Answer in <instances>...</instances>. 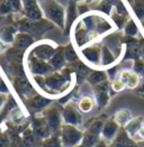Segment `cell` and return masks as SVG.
Returning a JSON list of instances; mask_svg holds the SVG:
<instances>
[{
	"label": "cell",
	"mask_w": 144,
	"mask_h": 147,
	"mask_svg": "<svg viewBox=\"0 0 144 147\" xmlns=\"http://www.w3.org/2000/svg\"><path fill=\"white\" fill-rule=\"evenodd\" d=\"M12 24L16 26L18 32H24V33L31 34L36 39V42L41 40L42 37L48 32L52 30L55 27V25L46 18L33 20V19H29V18L25 17L22 13H18V12L12 13Z\"/></svg>",
	"instance_id": "6da1fadb"
},
{
	"label": "cell",
	"mask_w": 144,
	"mask_h": 147,
	"mask_svg": "<svg viewBox=\"0 0 144 147\" xmlns=\"http://www.w3.org/2000/svg\"><path fill=\"white\" fill-rule=\"evenodd\" d=\"M41 7L44 13V18L52 22L62 30L65 28V13L67 9L56 0H43Z\"/></svg>",
	"instance_id": "7a4b0ae2"
},
{
	"label": "cell",
	"mask_w": 144,
	"mask_h": 147,
	"mask_svg": "<svg viewBox=\"0 0 144 147\" xmlns=\"http://www.w3.org/2000/svg\"><path fill=\"white\" fill-rule=\"evenodd\" d=\"M106 115H101L96 119L90 120L86 125V130L84 131V138L81 144L88 147H94L95 144L101 138V129L106 121Z\"/></svg>",
	"instance_id": "3957f363"
},
{
	"label": "cell",
	"mask_w": 144,
	"mask_h": 147,
	"mask_svg": "<svg viewBox=\"0 0 144 147\" xmlns=\"http://www.w3.org/2000/svg\"><path fill=\"white\" fill-rule=\"evenodd\" d=\"M25 69L28 76L31 75H48L54 70L48 61L37 59L29 52H26L25 55Z\"/></svg>",
	"instance_id": "277c9868"
},
{
	"label": "cell",
	"mask_w": 144,
	"mask_h": 147,
	"mask_svg": "<svg viewBox=\"0 0 144 147\" xmlns=\"http://www.w3.org/2000/svg\"><path fill=\"white\" fill-rule=\"evenodd\" d=\"M80 59L92 69H101V45L88 44L78 49Z\"/></svg>",
	"instance_id": "5b68a950"
},
{
	"label": "cell",
	"mask_w": 144,
	"mask_h": 147,
	"mask_svg": "<svg viewBox=\"0 0 144 147\" xmlns=\"http://www.w3.org/2000/svg\"><path fill=\"white\" fill-rule=\"evenodd\" d=\"M43 116L46 119L48 128L51 130V134H58L60 133L61 126L63 125L62 119V106L56 103H51L48 108L42 111Z\"/></svg>",
	"instance_id": "8992f818"
},
{
	"label": "cell",
	"mask_w": 144,
	"mask_h": 147,
	"mask_svg": "<svg viewBox=\"0 0 144 147\" xmlns=\"http://www.w3.org/2000/svg\"><path fill=\"white\" fill-rule=\"evenodd\" d=\"M60 137L63 147H74L81 144L84 138V131L77 126L63 123L60 129Z\"/></svg>",
	"instance_id": "52a82bcc"
},
{
	"label": "cell",
	"mask_w": 144,
	"mask_h": 147,
	"mask_svg": "<svg viewBox=\"0 0 144 147\" xmlns=\"http://www.w3.org/2000/svg\"><path fill=\"white\" fill-rule=\"evenodd\" d=\"M10 82H12L15 92L22 98V100L31 98L32 96H34L38 92L34 86V84H33V82L31 81V79L28 78V75L12 76Z\"/></svg>",
	"instance_id": "ba28073f"
},
{
	"label": "cell",
	"mask_w": 144,
	"mask_h": 147,
	"mask_svg": "<svg viewBox=\"0 0 144 147\" xmlns=\"http://www.w3.org/2000/svg\"><path fill=\"white\" fill-rule=\"evenodd\" d=\"M59 45H56L54 42L48 40V39H41L37 40L35 44L28 49L27 52H29L31 54H33L37 59L48 61L53 56V54L55 53L56 47Z\"/></svg>",
	"instance_id": "9c48e42d"
},
{
	"label": "cell",
	"mask_w": 144,
	"mask_h": 147,
	"mask_svg": "<svg viewBox=\"0 0 144 147\" xmlns=\"http://www.w3.org/2000/svg\"><path fill=\"white\" fill-rule=\"evenodd\" d=\"M62 119L63 123L73 125V126H81L82 125V115L81 111L78 109L77 103L71 100L65 106L62 107Z\"/></svg>",
	"instance_id": "30bf717a"
},
{
	"label": "cell",
	"mask_w": 144,
	"mask_h": 147,
	"mask_svg": "<svg viewBox=\"0 0 144 147\" xmlns=\"http://www.w3.org/2000/svg\"><path fill=\"white\" fill-rule=\"evenodd\" d=\"M94 90V97L96 100V106L98 108H105L109 103L110 100V81L107 80L103 83H99L97 86H92Z\"/></svg>",
	"instance_id": "8fae6325"
},
{
	"label": "cell",
	"mask_w": 144,
	"mask_h": 147,
	"mask_svg": "<svg viewBox=\"0 0 144 147\" xmlns=\"http://www.w3.org/2000/svg\"><path fill=\"white\" fill-rule=\"evenodd\" d=\"M29 126L33 129V131L36 134V136L42 140L44 138L48 137L50 135H52L51 130L48 128V123H46V119L42 112H36L32 117V121L29 123Z\"/></svg>",
	"instance_id": "7c38bea8"
},
{
	"label": "cell",
	"mask_w": 144,
	"mask_h": 147,
	"mask_svg": "<svg viewBox=\"0 0 144 147\" xmlns=\"http://www.w3.org/2000/svg\"><path fill=\"white\" fill-rule=\"evenodd\" d=\"M52 102H53V99L48 98L46 96L39 93V92L32 96L31 98H27L24 100L25 106L28 109L35 111V113L36 112H42L45 108H48Z\"/></svg>",
	"instance_id": "4fadbf2b"
},
{
	"label": "cell",
	"mask_w": 144,
	"mask_h": 147,
	"mask_svg": "<svg viewBox=\"0 0 144 147\" xmlns=\"http://www.w3.org/2000/svg\"><path fill=\"white\" fill-rule=\"evenodd\" d=\"M22 5H23V10H22L23 16L33 20L44 18L41 3H38L37 0H22Z\"/></svg>",
	"instance_id": "5bb4252c"
},
{
	"label": "cell",
	"mask_w": 144,
	"mask_h": 147,
	"mask_svg": "<svg viewBox=\"0 0 144 147\" xmlns=\"http://www.w3.org/2000/svg\"><path fill=\"white\" fill-rule=\"evenodd\" d=\"M120 129V126L116 123V120L113 118H107L106 121L103 126V129H101V138L107 143L108 145H110L115 137L117 136L118 131Z\"/></svg>",
	"instance_id": "9a60e30c"
},
{
	"label": "cell",
	"mask_w": 144,
	"mask_h": 147,
	"mask_svg": "<svg viewBox=\"0 0 144 147\" xmlns=\"http://www.w3.org/2000/svg\"><path fill=\"white\" fill-rule=\"evenodd\" d=\"M118 78L120 80H123L126 84V89H131L134 90L141 83V75L134 72L131 69H122L118 74Z\"/></svg>",
	"instance_id": "2e32d148"
},
{
	"label": "cell",
	"mask_w": 144,
	"mask_h": 147,
	"mask_svg": "<svg viewBox=\"0 0 144 147\" xmlns=\"http://www.w3.org/2000/svg\"><path fill=\"white\" fill-rule=\"evenodd\" d=\"M79 17H80V15L78 12L77 2L73 1V0H69L68 7H67V13H65V28L63 30L64 32V35L70 34L72 26L78 20Z\"/></svg>",
	"instance_id": "e0dca14e"
},
{
	"label": "cell",
	"mask_w": 144,
	"mask_h": 147,
	"mask_svg": "<svg viewBox=\"0 0 144 147\" xmlns=\"http://www.w3.org/2000/svg\"><path fill=\"white\" fill-rule=\"evenodd\" d=\"M35 43L36 39L31 34L24 33V32H18L15 36V39H14V43H12V46L27 52Z\"/></svg>",
	"instance_id": "ac0fdd59"
},
{
	"label": "cell",
	"mask_w": 144,
	"mask_h": 147,
	"mask_svg": "<svg viewBox=\"0 0 144 147\" xmlns=\"http://www.w3.org/2000/svg\"><path fill=\"white\" fill-rule=\"evenodd\" d=\"M111 144L114 147H139L137 142L126 133L124 127H120L118 134Z\"/></svg>",
	"instance_id": "d6986e66"
},
{
	"label": "cell",
	"mask_w": 144,
	"mask_h": 147,
	"mask_svg": "<svg viewBox=\"0 0 144 147\" xmlns=\"http://www.w3.org/2000/svg\"><path fill=\"white\" fill-rule=\"evenodd\" d=\"M18 33L16 26L12 23H7L0 27V40L8 46H12L16 34Z\"/></svg>",
	"instance_id": "ffe728a7"
},
{
	"label": "cell",
	"mask_w": 144,
	"mask_h": 147,
	"mask_svg": "<svg viewBox=\"0 0 144 147\" xmlns=\"http://www.w3.org/2000/svg\"><path fill=\"white\" fill-rule=\"evenodd\" d=\"M120 55H115L106 45H101V69L106 70L108 67L120 63Z\"/></svg>",
	"instance_id": "44dd1931"
},
{
	"label": "cell",
	"mask_w": 144,
	"mask_h": 147,
	"mask_svg": "<svg viewBox=\"0 0 144 147\" xmlns=\"http://www.w3.org/2000/svg\"><path fill=\"white\" fill-rule=\"evenodd\" d=\"M48 63L51 64V66L53 67L54 71H61L67 64V59L64 55V46H58L55 53L53 54V56L48 60Z\"/></svg>",
	"instance_id": "7402d4cb"
},
{
	"label": "cell",
	"mask_w": 144,
	"mask_h": 147,
	"mask_svg": "<svg viewBox=\"0 0 144 147\" xmlns=\"http://www.w3.org/2000/svg\"><path fill=\"white\" fill-rule=\"evenodd\" d=\"M107 80H109V78H108L106 70H104V69H92L91 72L88 74L86 81L88 82L89 86H94L99 84V83H103V82H105Z\"/></svg>",
	"instance_id": "603a6c76"
},
{
	"label": "cell",
	"mask_w": 144,
	"mask_h": 147,
	"mask_svg": "<svg viewBox=\"0 0 144 147\" xmlns=\"http://www.w3.org/2000/svg\"><path fill=\"white\" fill-rule=\"evenodd\" d=\"M77 106H78V109L81 111V113H89L90 111L94 110V108L96 106L95 97H92L90 94H84L79 98Z\"/></svg>",
	"instance_id": "cb8c5ba5"
},
{
	"label": "cell",
	"mask_w": 144,
	"mask_h": 147,
	"mask_svg": "<svg viewBox=\"0 0 144 147\" xmlns=\"http://www.w3.org/2000/svg\"><path fill=\"white\" fill-rule=\"evenodd\" d=\"M89 7H90V11L100 12L107 16H110V13L114 9V6L111 3L104 1V0H92L89 2Z\"/></svg>",
	"instance_id": "d4e9b609"
},
{
	"label": "cell",
	"mask_w": 144,
	"mask_h": 147,
	"mask_svg": "<svg viewBox=\"0 0 144 147\" xmlns=\"http://www.w3.org/2000/svg\"><path fill=\"white\" fill-rule=\"evenodd\" d=\"M25 55H26L25 51L16 49L14 46L8 47L5 52V57L8 63H24Z\"/></svg>",
	"instance_id": "484cf974"
},
{
	"label": "cell",
	"mask_w": 144,
	"mask_h": 147,
	"mask_svg": "<svg viewBox=\"0 0 144 147\" xmlns=\"http://www.w3.org/2000/svg\"><path fill=\"white\" fill-rule=\"evenodd\" d=\"M144 118L142 117H135V118H132L128 123H126V126L124 127V129L126 130V133L131 136L132 138H136L137 136V133L141 128V126L143 125Z\"/></svg>",
	"instance_id": "4316f807"
},
{
	"label": "cell",
	"mask_w": 144,
	"mask_h": 147,
	"mask_svg": "<svg viewBox=\"0 0 144 147\" xmlns=\"http://www.w3.org/2000/svg\"><path fill=\"white\" fill-rule=\"evenodd\" d=\"M17 107H18V103H17L16 99L14 98V96H12V93L8 94L7 100H6L5 105H3V108H2V110L0 112V120L3 123V121L8 118L9 113H10L15 108H17Z\"/></svg>",
	"instance_id": "83f0119b"
},
{
	"label": "cell",
	"mask_w": 144,
	"mask_h": 147,
	"mask_svg": "<svg viewBox=\"0 0 144 147\" xmlns=\"http://www.w3.org/2000/svg\"><path fill=\"white\" fill-rule=\"evenodd\" d=\"M8 120L12 121V123H15V125H19V126L28 123H26V121H27V115L20 109L19 106H18L17 108H15V109L9 113Z\"/></svg>",
	"instance_id": "f1b7e54d"
},
{
	"label": "cell",
	"mask_w": 144,
	"mask_h": 147,
	"mask_svg": "<svg viewBox=\"0 0 144 147\" xmlns=\"http://www.w3.org/2000/svg\"><path fill=\"white\" fill-rule=\"evenodd\" d=\"M22 137H23V139H24L25 142L29 145L31 147H38L39 146V144H41V142H42V139H39L36 134L33 131V129L31 128V126H28L27 128H25L24 131L20 134Z\"/></svg>",
	"instance_id": "f546056e"
},
{
	"label": "cell",
	"mask_w": 144,
	"mask_h": 147,
	"mask_svg": "<svg viewBox=\"0 0 144 147\" xmlns=\"http://www.w3.org/2000/svg\"><path fill=\"white\" fill-rule=\"evenodd\" d=\"M131 6L135 17L142 22L144 19V0H126Z\"/></svg>",
	"instance_id": "4dcf8cb0"
},
{
	"label": "cell",
	"mask_w": 144,
	"mask_h": 147,
	"mask_svg": "<svg viewBox=\"0 0 144 147\" xmlns=\"http://www.w3.org/2000/svg\"><path fill=\"white\" fill-rule=\"evenodd\" d=\"M38 147H63L62 140H61L60 137V133L52 134V135H50L46 138H44L41 142V144H39Z\"/></svg>",
	"instance_id": "1f68e13d"
},
{
	"label": "cell",
	"mask_w": 144,
	"mask_h": 147,
	"mask_svg": "<svg viewBox=\"0 0 144 147\" xmlns=\"http://www.w3.org/2000/svg\"><path fill=\"white\" fill-rule=\"evenodd\" d=\"M114 119L120 127H125L126 123L132 119V113L128 109H120V110L116 111V113L114 115Z\"/></svg>",
	"instance_id": "d6a6232c"
},
{
	"label": "cell",
	"mask_w": 144,
	"mask_h": 147,
	"mask_svg": "<svg viewBox=\"0 0 144 147\" xmlns=\"http://www.w3.org/2000/svg\"><path fill=\"white\" fill-rule=\"evenodd\" d=\"M64 55H65V59H67L68 63H73V62H77L78 60H80L79 52L71 42L68 45L64 46Z\"/></svg>",
	"instance_id": "836d02e7"
},
{
	"label": "cell",
	"mask_w": 144,
	"mask_h": 147,
	"mask_svg": "<svg viewBox=\"0 0 144 147\" xmlns=\"http://www.w3.org/2000/svg\"><path fill=\"white\" fill-rule=\"evenodd\" d=\"M109 17H110V19L113 20V23H114V25H115V27H116L117 30H122V29L124 28L125 24L127 23V20L130 19V17L123 16V15H120L118 12H116L115 9H113V11H111Z\"/></svg>",
	"instance_id": "e575fe53"
},
{
	"label": "cell",
	"mask_w": 144,
	"mask_h": 147,
	"mask_svg": "<svg viewBox=\"0 0 144 147\" xmlns=\"http://www.w3.org/2000/svg\"><path fill=\"white\" fill-rule=\"evenodd\" d=\"M123 32H124V35L137 37L140 34V28H139L137 24L134 22V19L130 17V19L127 20V23L125 24L124 28H123Z\"/></svg>",
	"instance_id": "d590c367"
},
{
	"label": "cell",
	"mask_w": 144,
	"mask_h": 147,
	"mask_svg": "<svg viewBox=\"0 0 144 147\" xmlns=\"http://www.w3.org/2000/svg\"><path fill=\"white\" fill-rule=\"evenodd\" d=\"M9 139H10V147H31L20 136L18 133H14V131H6Z\"/></svg>",
	"instance_id": "8d00e7d4"
},
{
	"label": "cell",
	"mask_w": 144,
	"mask_h": 147,
	"mask_svg": "<svg viewBox=\"0 0 144 147\" xmlns=\"http://www.w3.org/2000/svg\"><path fill=\"white\" fill-rule=\"evenodd\" d=\"M126 89V84L123 80H120V78H116L114 80L110 81V94L114 96L115 93L122 92Z\"/></svg>",
	"instance_id": "74e56055"
},
{
	"label": "cell",
	"mask_w": 144,
	"mask_h": 147,
	"mask_svg": "<svg viewBox=\"0 0 144 147\" xmlns=\"http://www.w3.org/2000/svg\"><path fill=\"white\" fill-rule=\"evenodd\" d=\"M14 13V9L7 0H0V17H6Z\"/></svg>",
	"instance_id": "f35d334b"
},
{
	"label": "cell",
	"mask_w": 144,
	"mask_h": 147,
	"mask_svg": "<svg viewBox=\"0 0 144 147\" xmlns=\"http://www.w3.org/2000/svg\"><path fill=\"white\" fill-rule=\"evenodd\" d=\"M132 70L134 72H136L137 74H140L141 76L143 75L144 73V61L140 57L137 60H134L133 61V65H132Z\"/></svg>",
	"instance_id": "ab89813d"
},
{
	"label": "cell",
	"mask_w": 144,
	"mask_h": 147,
	"mask_svg": "<svg viewBox=\"0 0 144 147\" xmlns=\"http://www.w3.org/2000/svg\"><path fill=\"white\" fill-rule=\"evenodd\" d=\"M120 70H122V69L120 67L118 63H117V64H115V65H113V66H110V67H108V69H106V72H107V74H108L109 80L111 81V80H114V79L118 78V74H120Z\"/></svg>",
	"instance_id": "60d3db41"
},
{
	"label": "cell",
	"mask_w": 144,
	"mask_h": 147,
	"mask_svg": "<svg viewBox=\"0 0 144 147\" xmlns=\"http://www.w3.org/2000/svg\"><path fill=\"white\" fill-rule=\"evenodd\" d=\"M114 9L116 10V12H118L120 15H123V16H127L130 17V13H128V9L126 8V6L124 5V2L120 0L115 6H114Z\"/></svg>",
	"instance_id": "b9f144b4"
},
{
	"label": "cell",
	"mask_w": 144,
	"mask_h": 147,
	"mask_svg": "<svg viewBox=\"0 0 144 147\" xmlns=\"http://www.w3.org/2000/svg\"><path fill=\"white\" fill-rule=\"evenodd\" d=\"M77 7H78V12H79L80 16H82L84 13L90 11V7H89V2L88 1L77 2Z\"/></svg>",
	"instance_id": "7bdbcfd3"
},
{
	"label": "cell",
	"mask_w": 144,
	"mask_h": 147,
	"mask_svg": "<svg viewBox=\"0 0 144 147\" xmlns=\"http://www.w3.org/2000/svg\"><path fill=\"white\" fill-rule=\"evenodd\" d=\"M0 147H10V139L8 134L3 130L0 131Z\"/></svg>",
	"instance_id": "ee69618b"
},
{
	"label": "cell",
	"mask_w": 144,
	"mask_h": 147,
	"mask_svg": "<svg viewBox=\"0 0 144 147\" xmlns=\"http://www.w3.org/2000/svg\"><path fill=\"white\" fill-rule=\"evenodd\" d=\"M7 1H8V3L12 6V8L14 9V12L22 13V10H23L22 0H7Z\"/></svg>",
	"instance_id": "f6af8a7d"
},
{
	"label": "cell",
	"mask_w": 144,
	"mask_h": 147,
	"mask_svg": "<svg viewBox=\"0 0 144 147\" xmlns=\"http://www.w3.org/2000/svg\"><path fill=\"white\" fill-rule=\"evenodd\" d=\"M0 93H3V94H10V89L8 84L6 83V81L0 76Z\"/></svg>",
	"instance_id": "bcb514c9"
},
{
	"label": "cell",
	"mask_w": 144,
	"mask_h": 147,
	"mask_svg": "<svg viewBox=\"0 0 144 147\" xmlns=\"http://www.w3.org/2000/svg\"><path fill=\"white\" fill-rule=\"evenodd\" d=\"M7 97H8V94H3V93H0V112H1L2 108H3V105H5L6 100H7Z\"/></svg>",
	"instance_id": "7dc6e473"
},
{
	"label": "cell",
	"mask_w": 144,
	"mask_h": 147,
	"mask_svg": "<svg viewBox=\"0 0 144 147\" xmlns=\"http://www.w3.org/2000/svg\"><path fill=\"white\" fill-rule=\"evenodd\" d=\"M136 139H144V121H143V125L141 126V128H140V130H139V133H137V136H136V138H135V140Z\"/></svg>",
	"instance_id": "c3c4849f"
},
{
	"label": "cell",
	"mask_w": 144,
	"mask_h": 147,
	"mask_svg": "<svg viewBox=\"0 0 144 147\" xmlns=\"http://www.w3.org/2000/svg\"><path fill=\"white\" fill-rule=\"evenodd\" d=\"M108 146H109V145H108L107 143H106V142H105L103 138H100V139L97 142L96 144H95V146H94V147H108Z\"/></svg>",
	"instance_id": "681fc988"
},
{
	"label": "cell",
	"mask_w": 144,
	"mask_h": 147,
	"mask_svg": "<svg viewBox=\"0 0 144 147\" xmlns=\"http://www.w3.org/2000/svg\"><path fill=\"white\" fill-rule=\"evenodd\" d=\"M8 49V45H6L5 43H2L1 40H0V54H2V53H5L6 51Z\"/></svg>",
	"instance_id": "f907efd6"
},
{
	"label": "cell",
	"mask_w": 144,
	"mask_h": 147,
	"mask_svg": "<svg viewBox=\"0 0 144 147\" xmlns=\"http://www.w3.org/2000/svg\"><path fill=\"white\" fill-rule=\"evenodd\" d=\"M104 1H107V2H109V3H111L113 6H115L120 0H104Z\"/></svg>",
	"instance_id": "816d5d0a"
},
{
	"label": "cell",
	"mask_w": 144,
	"mask_h": 147,
	"mask_svg": "<svg viewBox=\"0 0 144 147\" xmlns=\"http://www.w3.org/2000/svg\"><path fill=\"white\" fill-rule=\"evenodd\" d=\"M137 145H139V147H144V139L139 140V142H137Z\"/></svg>",
	"instance_id": "f5cc1de1"
},
{
	"label": "cell",
	"mask_w": 144,
	"mask_h": 147,
	"mask_svg": "<svg viewBox=\"0 0 144 147\" xmlns=\"http://www.w3.org/2000/svg\"><path fill=\"white\" fill-rule=\"evenodd\" d=\"M74 147H88V146H86L84 144H79V145H77V146H74Z\"/></svg>",
	"instance_id": "db71d44e"
},
{
	"label": "cell",
	"mask_w": 144,
	"mask_h": 147,
	"mask_svg": "<svg viewBox=\"0 0 144 147\" xmlns=\"http://www.w3.org/2000/svg\"><path fill=\"white\" fill-rule=\"evenodd\" d=\"M141 59L144 61V49H143V52H142V55H141Z\"/></svg>",
	"instance_id": "11a10c76"
},
{
	"label": "cell",
	"mask_w": 144,
	"mask_h": 147,
	"mask_svg": "<svg viewBox=\"0 0 144 147\" xmlns=\"http://www.w3.org/2000/svg\"><path fill=\"white\" fill-rule=\"evenodd\" d=\"M73 1H75V2H81V1H86V0H73Z\"/></svg>",
	"instance_id": "9f6ffc18"
},
{
	"label": "cell",
	"mask_w": 144,
	"mask_h": 147,
	"mask_svg": "<svg viewBox=\"0 0 144 147\" xmlns=\"http://www.w3.org/2000/svg\"><path fill=\"white\" fill-rule=\"evenodd\" d=\"M1 125H2V121L0 120V131H1Z\"/></svg>",
	"instance_id": "6f0895ef"
},
{
	"label": "cell",
	"mask_w": 144,
	"mask_h": 147,
	"mask_svg": "<svg viewBox=\"0 0 144 147\" xmlns=\"http://www.w3.org/2000/svg\"><path fill=\"white\" fill-rule=\"evenodd\" d=\"M108 147H114V145H113V144H110V145H109Z\"/></svg>",
	"instance_id": "680465c9"
}]
</instances>
